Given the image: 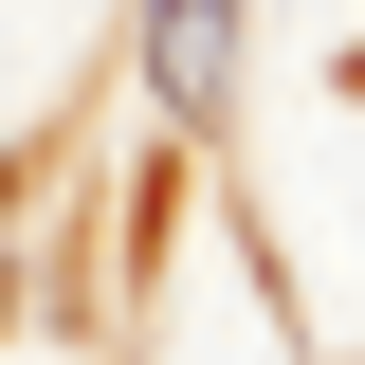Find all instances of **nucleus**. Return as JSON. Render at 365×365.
Wrapping results in <instances>:
<instances>
[{"instance_id": "nucleus-2", "label": "nucleus", "mask_w": 365, "mask_h": 365, "mask_svg": "<svg viewBox=\"0 0 365 365\" xmlns=\"http://www.w3.org/2000/svg\"><path fill=\"white\" fill-rule=\"evenodd\" d=\"M0 311H19V146H0Z\"/></svg>"}, {"instance_id": "nucleus-1", "label": "nucleus", "mask_w": 365, "mask_h": 365, "mask_svg": "<svg viewBox=\"0 0 365 365\" xmlns=\"http://www.w3.org/2000/svg\"><path fill=\"white\" fill-rule=\"evenodd\" d=\"M146 110L165 128H220L237 110V0H146Z\"/></svg>"}]
</instances>
